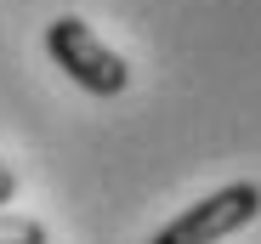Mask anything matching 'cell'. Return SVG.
Listing matches in <instances>:
<instances>
[{"label":"cell","instance_id":"obj_1","mask_svg":"<svg viewBox=\"0 0 261 244\" xmlns=\"http://www.w3.org/2000/svg\"><path fill=\"white\" fill-rule=\"evenodd\" d=\"M46 51H51V63L74 79V86L91 91V97H119V91L130 86L125 57H119L85 17H57V23H46Z\"/></svg>","mask_w":261,"mask_h":244},{"label":"cell","instance_id":"obj_3","mask_svg":"<svg viewBox=\"0 0 261 244\" xmlns=\"http://www.w3.org/2000/svg\"><path fill=\"white\" fill-rule=\"evenodd\" d=\"M0 244H46V222L0 210Z\"/></svg>","mask_w":261,"mask_h":244},{"label":"cell","instance_id":"obj_2","mask_svg":"<svg viewBox=\"0 0 261 244\" xmlns=\"http://www.w3.org/2000/svg\"><path fill=\"white\" fill-rule=\"evenodd\" d=\"M255 216H261V187L255 182H227L222 193H210L199 205H188L182 216H170L153 233V244H222L239 227H250Z\"/></svg>","mask_w":261,"mask_h":244},{"label":"cell","instance_id":"obj_4","mask_svg":"<svg viewBox=\"0 0 261 244\" xmlns=\"http://www.w3.org/2000/svg\"><path fill=\"white\" fill-rule=\"evenodd\" d=\"M12 199H17V176H12L6 159H0V205H12Z\"/></svg>","mask_w":261,"mask_h":244}]
</instances>
